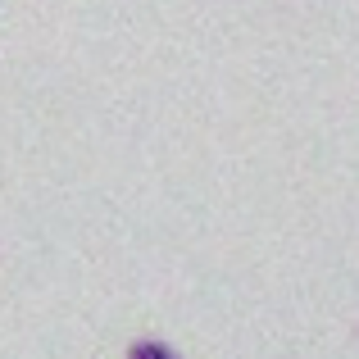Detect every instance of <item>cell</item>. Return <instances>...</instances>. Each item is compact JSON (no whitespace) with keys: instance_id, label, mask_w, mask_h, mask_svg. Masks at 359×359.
<instances>
[{"instance_id":"1","label":"cell","mask_w":359,"mask_h":359,"mask_svg":"<svg viewBox=\"0 0 359 359\" xmlns=\"http://www.w3.org/2000/svg\"><path fill=\"white\" fill-rule=\"evenodd\" d=\"M128 359H177L168 346H159V341H141V346H132Z\"/></svg>"}]
</instances>
